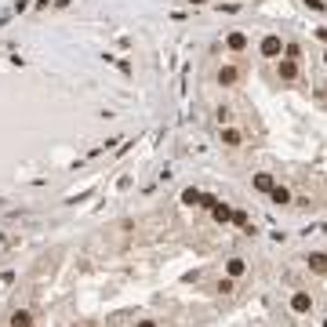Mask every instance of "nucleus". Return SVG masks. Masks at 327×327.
Listing matches in <instances>:
<instances>
[{
  "instance_id": "0eeeda50",
  "label": "nucleus",
  "mask_w": 327,
  "mask_h": 327,
  "mask_svg": "<svg viewBox=\"0 0 327 327\" xmlns=\"http://www.w3.org/2000/svg\"><path fill=\"white\" fill-rule=\"evenodd\" d=\"M211 215H215V218H218V222H229V218H233V211H229V208H226V203H218V200H215V203H211Z\"/></svg>"
},
{
  "instance_id": "39448f33",
  "label": "nucleus",
  "mask_w": 327,
  "mask_h": 327,
  "mask_svg": "<svg viewBox=\"0 0 327 327\" xmlns=\"http://www.w3.org/2000/svg\"><path fill=\"white\" fill-rule=\"evenodd\" d=\"M280 76H283V80H295V76H298V62H295V58H283V62H280Z\"/></svg>"
},
{
  "instance_id": "f8f14e48",
  "label": "nucleus",
  "mask_w": 327,
  "mask_h": 327,
  "mask_svg": "<svg viewBox=\"0 0 327 327\" xmlns=\"http://www.w3.org/2000/svg\"><path fill=\"white\" fill-rule=\"evenodd\" d=\"M226 269H229V276H240V273H243V258H229Z\"/></svg>"
},
{
  "instance_id": "9b49d317",
  "label": "nucleus",
  "mask_w": 327,
  "mask_h": 327,
  "mask_svg": "<svg viewBox=\"0 0 327 327\" xmlns=\"http://www.w3.org/2000/svg\"><path fill=\"white\" fill-rule=\"evenodd\" d=\"M255 186H258L262 193H269V189H273V178H269V175H255Z\"/></svg>"
},
{
  "instance_id": "ddd939ff",
  "label": "nucleus",
  "mask_w": 327,
  "mask_h": 327,
  "mask_svg": "<svg viewBox=\"0 0 327 327\" xmlns=\"http://www.w3.org/2000/svg\"><path fill=\"white\" fill-rule=\"evenodd\" d=\"M200 200H203V196H200L196 189H186V193H182V203H200Z\"/></svg>"
},
{
  "instance_id": "2eb2a0df",
  "label": "nucleus",
  "mask_w": 327,
  "mask_h": 327,
  "mask_svg": "<svg viewBox=\"0 0 327 327\" xmlns=\"http://www.w3.org/2000/svg\"><path fill=\"white\" fill-rule=\"evenodd\" d=\"M138 327H156V323L153 320H138Z\"/></svg>"
},
{
  "instance_id": "f257e3e1",
  "label": "nucleus",
  "mask_w": 327,
  "mask_h": 327,
  "mask_svg": "<svg viewBox=\"0 0 327 327\" xmlns=\"http://www.w3.org/2000/svg\"><path fill=\"white\" fill-rule=\"evenodd\" d=\"M280 51H283V44H280V36H265V40H262V55H265V58H276Z\"/></svg>"
},
{
  "instance_id": "1a4fd4ad",
  "label": "nucleus",
  "mask_w": 327,
  "mask_h": 327,
  "mask_svg": "<svg viewBox=\"0 0 327 327\" xmlns=\"http://www.w3.org/2000/svg\"><path fill=\"white\" fill-rule=\"evenodd\" d=\"M222 142H226V146H240L243 138H240V131H236V128H226V131H222Z\"/></svg>"
},
{
  "instance_id": "dca6fc26",
  "label": "nucleus",
  "mask_w": 327,
  "mask_h": 327,
  "mask_svg": "<svg viewBox=\"0 0 327 327\" xmlns=\"http://www.w3.org/2000/svg\"><path fill=\"white\" fill-rule=\"evenodd\" d=\"M193 4H200V0H193Z\"/></svg>"
},
{
  "instance_id": "423d86ee",
  "label": "nucleus",
  "mask_w": 327,
  "mask_h": 327,
  "mask_svg": "<svg viewBox=\"0 0 327 327\" xmlns=\"http://www.w3.org/2000/svg\"><path fill=\"white\" fill-rule=\"evenodd\" d=\"M309 269H313V273H327V255H323V251L309 255Z\"/></svg>"
},
{
  "instance_id": "9d476101",
  "label": "nucleus",
  "mask_w": 327,
  "mask_h": 327,
  "mask_svg": "<svg viewBox=\"0 0 327 327\" xmlns=\"http://www.w3.org/2000/svg\"><path fill=\"white\" fill-rule=\"evenodd\" d=\"M269 193H273V203H288V200H291V193L283 189V186H273Z\"/></svg>"
},
{
  "instance_id": "f03ea898",
  "label": "nucleus",
  "mask_w": 327,
  "mask_h": 327,
  "mask_svg": "<svg viewBox=\"0 0 327 327\" xmlns=\"http://www.w3.org/2000/svg\"><path fill=\"white\" fill-rule=\"evenodd\" d=\"M236 76H240L236 66H222V69H218V84H222V88H233V84H236Z\"/></svg>"
},
{
  "instance_id": "20e7f679",
  "label": "nucleus",
  "mask_w": 327,
  "mask_h": 327,
  "mask_svg": "<svg viewBox=\"0 0 327 327\" xmlns=\"http://www.w3.org/2000/svg\"><path fill=\"white\" fill-rule=\"evenodd\" d=\"M11 327H33V313L15 309V313H11Z\"/></svg>"
},
{
  "instance_id": "7ed1b4c3",
  "label": "nucleus",
  "mask_w": 327,
  "mask_h": 327,
  "mask_svg": "<svg viewBox=\"0 0 327 327\" xmlns=\"http://www.w3.org/2000/svg\"><path fill=\"white\" fill-rule=\"evenodd\" d=\"M309 305H313V298H309L305 291H298V295H291V309H295V313H309Z\"/></svg>"
},
{
  "instance_id": "6e6552de",
  "label": "nucleus",
  "mask_w": 327,
  "mask_h": 327,
  "mask_svg": "<svg viewBox=\"0 0 327 327\" xmlns=\"http://www.w3.org/2000/svg\"><path fill=\"white\" fill-rule=\"evenodd\" d=\"M226 44H229L233 51H243V48H248V36H243V33H229V40H226Z\"/></svg>"
},
{
  "instance_id": "4468645a",
  "label": "nucleus",
  "mask_w": 327,
  "mask_h": 327,
  "mask_svg": "<svg viewBox=\"0 0 327 327\" xmlns=\"http://www.w3.org/2000/svg\"><path fill=\"white\" fill-rule=\"evenodd\" d=\"M305 4H309L313 11H320V8H323V4H320V0H305Z\"/></svg>"
}]
</instances>
